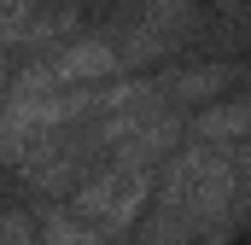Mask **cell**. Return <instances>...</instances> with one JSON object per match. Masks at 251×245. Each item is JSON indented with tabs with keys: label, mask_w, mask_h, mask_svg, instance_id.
<instances>
[{
	"label": "cell",
	"mask_w": 251,
	"mask_h": 245,
	"mask_svg": "<svg viewBox=\"0 0 251 245\" xmlns=\"http://www.w3.org/2000/svg\"><path fill=\"white\" fill-rule=\"evenodd\" d=\"M47 70H53L59 88H94V82H105L117 70V47H105V41H70L59 59H47Z\"/></svg>",
	"instance_id": "cell-1"
},
{
	"label": "cell",
	"mask_w": 251,
	"mask_h": 245,
	"mask_svg": "<svg viewBox=\"0 0 251 245\" xmlns=\"http://www.w3.org/2000/svg\"><path fill=\"white\" fill-rule=\"evenodd\" d=\"M251 134V105L234 99V105H210L204 122H199V140L204 146H222V140H246Z\"/></svg>",
	"instance_id": "cell-2"
},
{
	"label": "cell",
	"mask_w": 251,
	"mask_h": 245,
	"mask_svg": "<svg viewBox=\"0 0 251 245\" xmlns=\"http://www.w3.org/2000/svg\"><path fill=\"white\" fill-rule=\"evenodd\" d=\"M41 240L47 245H105V234H100L88 216H76V210H47Z\"/></svg>",
	"instance_id": "cell-3"
},
{
	"label": "cell",
	"mask_w": 251,
	"mask_h": 245,
	"mask_svg": "<svg viewBox=\"0 0 251 245\" xmlns=\"http://www.w3.org/2000/svg\"><path fill=\"white\" fill-rule=\"evenodd\" d=\"M35 240V228H29V222H18V216H6V222H0V245H29Z\"/></svg>",
	"instance_id": "cell-4"
}]
</instances>
